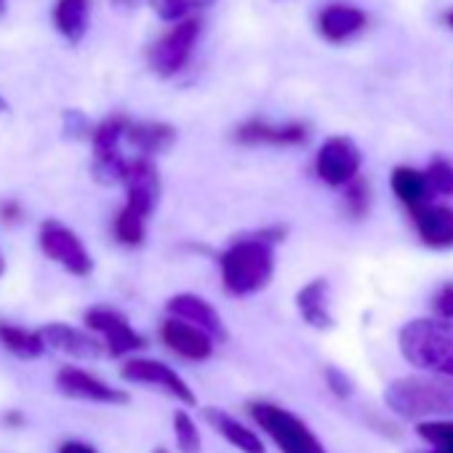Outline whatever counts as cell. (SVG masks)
<instances>
[{"mask_svg": "<svg viewBox=\"0 0 453 453\" xmlns=\"http://www.w3.org/2000/svg\"><path fill=\"white\" fill-rule=\"evenodd\" d=\"M283 235L286 226H270V230L235 238L224 251H219L216 265H219L221 288L235 299H249L262 294L275 278L278 270L275 246L283 241Z\"/></svg>", "mask_w": 453, "mask_h": 453, "instance_id": "cell-1", "label": "cell"}, {"mask_svg": "<svg viewBox=\"0 0 453 453\" xmlns=\"http://www.w3.org/2000/svg\"><path fill=\"white\" fill-rule=\"evenodd\" d=\"M384 405L403 421L453 418V379L432 373H411L384 387Z\"/></svg>", "mask_w": 453, "mask_h": 453, "instance_id": "cell-2", "label": "cell"}, {"mask_svg": "<svg viewBox=\"0 0 453 453\" xmlns=\"http://www.w3.org/2000/svg\"><path fill=\"white\" fill-rule=\"evenodd\" d=\"M397 349L418 373L453 379V323L424 315L397 331Z\"/></svg>", "mask_w": 453, "mask_h": 453, "instance_id": "cell-3", "label": "cell"}, {"mask_svg": "<svg viewBox=\"0 0 453 453\" xmlns=\"http://www.w3.org/2000/svg\"><path fill=\"white\" fill-rule=\"evenodd\" d=\"M249 416L275 442V448H280V453H328L310 424L278 403L254 400L249 403Z\"/></svg>", "mask_w": 453, "mask_h": 453, "instance_id": "cell-4", "label": "cell"}, {"mask_svg": "<svg viewBox=\"0 0 453 453\" xmlns=\"http://www.w3.org/2000/svg\"><path fill=\"white\" fill-rule=\"evenodd\" d=\"M131 120L126 115H110L104 120H99V126H94L91 134V152H94V179L104 187H115L123 184L126 179V168H128V157H123L120 152V142L126 139Z\"/></svg>", "mask_w": 453, "mask_h": 453, "instance_id": "cell-5", "label": "cell"}, {"mask_svg": "<svg viewBox=\"0 0 453 453\" xmlns=\"http://www.w3.org/2000/svg\"><path fill=\"white\" fill-rule=\"evenodd\" d=\"M38 246L46 254V259L59 265L73 278H88L94 273V257L83 243V238L57 219H46L41 224Z\"/></svg>", "mask_w": 453, "mask_h": 453, "instance_id": "cell-6", "label": "cell"}, {"mask_svg": "<svg viewBox=\"0 0 453 453\" xmlns=\"http://www.w3.org/2000/svg\"><path fill=\"white\" fill-rule=\"evenodd\" d=\"M83 323L86 328L102 339L104 344V352L110 357H136V352H142L147 347V339L131 326V320L115 310V307H107V304H94L86 310L83 315Z\"/></svg>", "mask_w": 453, "mask_h": 453, "instance_id": "cell-7", "label": "cell"}, {"mask_svg": "<svg viewBox=\"0 0 453 453\" xmlns=\"http://www.w3.org/2000/svg\"><path fill=\"white\" fill-rule=\"evenodd\" d=\"M120 379L128 381V384H142V387L160 389L163 395L173 397L184 408H195L197 405V395L187 384V379L176 368H171L168 363H163V360L139 357V355L136 357H128L120 365Z\"/></svg>", "mask_w": 453, "mask_h": 453, "instance_id": "cell-8", "label": "cell"}, {"mask_svg": "<svg viewBox=\"0 0 453 453\" xmlns=\"http://www.w3.org/2000/svg\"><path fill=\"white\" fill-rule=\"evenodd\" d=\"M363 152L349 136H328L315 152V173L331 189H344L360 179Z\"/></svg>", "mask_w": 453, "mask_h": 453, "instance_id": "cell-9", "label": "cell"}, {"mask_svg": "<svg viewBox=\"0 0 453 453\" xmlns=\"http://www.w3.org/2000/svg\"><path fill=\"white\" fill-rule=\"evenodd\" d=\"M197 35H200V19L179 22L163 38H157L155 46L150 49V54H147L150 70L157 78L179 75L189 65V59H192V49L197 43Z\"/></svg>", "mask_w": 453, "mask_h": 453, "instance_id": "cell-10", "label": "cell"}, {"mask_svg": "<svg viewBox=\"0 0 453 453\" xmlns=\"http://www.w3.org/2000/svg\"><path fill=\"white\" fill-rule=\"evenodd\" d=\"M57 389L70 400H83L94 405H128L131 403V395L126 389L112 387L110 381L78 365H65L57 371Z\"/></svg>", "mask_w": 453, "mask_h": 453, "instance_id": "cell-11", "label": "cell"}, {"mask_svg": "<svg viewBox=\"0 0 453 453\" xmlns=\"http://www.w3.org/2000/svg\"><path fill=\"white\" fill-rule=\"evenodd\" d=\"M123 189H126V203L123 205H128L136 213L150 219L155 213V208L160 203V192H163L155 160L152 157H142V155L131 157L128 168H126Z\"/></svg>", "mask_w": 453, "mask_h": 453, "instance_id": "cell-12", "label": "cell"}, {"mask_svg": "<svg viewBox=\"0 0 453 453\" xmlns=\"http://www.w3.org/2000/svg\"><path fill=\"white\" fill-rule=\"evenodd\" d=\"M165 312H168V318L184 320V323L205 331L216 344L226 342V326H224L221 312L205 296H200V294H192V291L173 294L165 302Z\"/></svg>", "mask_w": 453, "mask_h": 453, "instance_id": "cell-13", "label": "cell"}, {"mask_svg": "<svg viewBox=\"0 0 453 453\" xmlns=\"http://www.w3.org/2000/svg\"><path fill=\"white\" fill-rule=\"evenodd\" d=\"M160 342L176 357L189 360V363H205L216 352V342L205 331H200L184 320H176V318H165L160 323Z\"/></svg>", "mask_w": 453, "mask_h": 453, "instance_id": "cell-14", "label": "cell"}, {"mask_svg": "<svg viewBox=\"0 0 453 453\" xmlns=\"http://www.w3.org/2000/svg\"><path fill=\"white\" fill-rule=\"evenodd\" d=\"M43 339H46V347L59 352V355H67L73 360H96L104 352V344L99 336H94L88 328H75L70 323H46L41 328Z\"/></svg>", "mask_w": 453, "mask_h": 453, "instance_id": "cell-15", "label": "cell"}, {"mask_svg": "<svg viewBox=\"0 0 453 453\" xmlns=\"http://www.w3.org/2000/svg\"><path fill=\"white\" fill-rule=\"evenodd\" d=\"M310 136L304 123H270V120H246L235 131V142L243 147H299Z\"/></svg>", "mask_w": 453, "mask_h": 453, "instance_id": "cell-16", "label": "cell"}, {"mask_svg": "<svg viewBox=\"0 0 453 453\" xmlns=\"http://www.w3.org/2000/svg\"><path fill=\"white\" fill-rule=\"evenodd\" d=\"M413 230L418 241L432 251L453 249V208L442 203H429L416 211H411Z\"/></svg>", "mask_w": 453, "mask_h": 453, "instance_id": "cell-17", "label": "cell"}, {"mask_svg": "<svg viewBox=\"0 0 453 453\" xmlns=\"http://www.w3.org/2000/svg\"><path fill=\"white\" fill-rule=\"evenodd\" d=\"M299 318L315 331H331L336 318L331 312V283L326 278H312L294 296Z\"/></svg>", "mask_w": 453, "mask_h": 453, "instance_id": "cell-18", "label": "cell"}, {"mask_svg": "<svg viewBox=\"0 0 453 453\" xmlns=\"http://www.w3.org/2000/svg\"><path fill=\"white\" fill-rule=\"evenodd\" d=\"M203 418L208 421V426L226 442L233 445L241 453H267V445L262 440V434L243 424L238 416L226 413L224 408H203Z\"/></svg>", "mask_w": 453, "mask_h": 453, "instance_id": "cell-19", "label": "cell"}, {"mask_svg": "<svg viewBox=\"0 0 453 453\" xmlns=\"http://www.w3.org/2000/svg\"><path fill=\"white\" fill-rule=\"evenodd\" d=\"M368 17L363 9L349 4H331L318 14V33L328 43H344L365 27Z\"/></svg>", "mask_w": 453, "mask_h": 453, "instance_id": "cell-20", "label": "cell"}, {"mask_svg": "<svg viewBox=\"0 0 453 453\" xmlns=\"http://www.w3.org/2000/svg\"><path fill=\"white\" fill-rule=\"evenodd\" d=\"M126 142L142 155V157H155L163 155L165 150L173 147L176 142V128L163 123V120H142L131 123L126 131Z\"/></svg>", "mask_w": 453, "mask_h": 453, "instance_id": "cell-21", "label": "cell"}, {"mask_svg": "<svg viewBox=\"0 0 453 453\" xmlns=\"http://www.w3.org/2000/svg\"><path fill=\"white\" fill-rule=\"evenodd\" d=\"M389 187H392V195L408 208V213L421 208V205L434 203L424 171H418L413 165H395L392 176H389Z\"/></svg>", "mask_w": 453, "mask_h": 453, "instance_id": "cell-22", "label": "cell"}, {"mask_svg": "<svg viewBox=\"0 0 453 453\" xmlns=\"http://www.w3.org/2000/svg\"><path fill=\"white\" fill-rule=\"evenodd\" d=\"M91 25V4L88 0H57L54 6V27L65 41L81 43Z\"/></svg>", "mask_w": 453, "mask_h": 453, "instance_id": "cell-23", "label": "cell"}, {"mask_svg": "<svg viewBox=\"0 0 453 453\" xmlns=\"http://www.w3.org/2000/svg\"><path fill=\"white\" fill-rule=\"evenodd\" d=\"M0 344L4 349L19 360H38L46 355V339L41 331H30L14 323H0Z\"/></svg>", "mask_w": 453, "mask_h": 453, "instance_id": "cell-24", "label": "cell"}, {"mask_svg": "<svg viewBox=\"0 0 453 453\" xmlns=\"http://www.w3.org/2000/svg\"><path fill=\"white\" fill-rule=\"evenodd\" d=\"M147 216L136 213L134 208L123 205L112 219V235L126 249H139L147 241Z\"/></svg>", "mask_w": 453, "mask_h": 453, "instance_id": "cell-25", "label": "cell"}, {"mask_svg": "<svg viewBox=\"0 0 453 453\" xmlns=\"http://www.w3.org/2000/svg\"><path fill=\"white\" fill-rule=\"evenodd\" d=\"M216 0H150L152 12L163 19V22H187L195 19V14L211 9Z\"/></svg>", "mask_w": 453, "mask_h": 453, "instance_id": "cell-26", "label": "cell"}, {"mask_svg": "<svg viewBox=\"0 0 453 453\" xmlns=\"http://www.w3.org/2000/svg\"><path fill=\"white\" fill-rule=\"evenodd\" d=\"M418 440L429 448L426 453H453V418H434L416 424Z\"/></svg>", "mask_w": 453, "mask_h": 453, "instance_id": "cell-27", "label": "cell"}, {"mask_svg": "<svg viewBox=\"0 0 453 453\" xmlns=\"http://www.w3.org/2000/svg\"><path fill=\"white\" fill-rule=\"evenodd\" d=\"M171 424H173L176 448H179L181 453H200V450H203V434H200L195 418H192L184 408H179V411L173 413Z\"/></svg>", "mask_w": 453, "mask_h": 453, "instance_id": "cell-28", "label": "cell"}, {"mask_svg": "<svg viewBox=\"0 0 453 453\" xmlns=\"http://www.w3.org/2000/svg\"><path fill=\"white\" fill-rule=\"evenodd\" d=\"M432 200L437 203V197H450L453 195V163L445 157H432L429 165L424 168Z\"/></svg>", "mask_w": 453, "mask_h": 453, "instance_id": "cell-29", "label": "cell"}, {"mask_svg": "<svg viewBox=\"0 0 453 453\" xmlns=\"http://www.w3.org/2000/svg\"><path fill=\"white\" fill-rule=\"evenodd\" d=\"M342 192H344V211H347L352 219L368 216V211H371V184H368L363 176L355 179L352 184H347Z\"/></svg>", "mask_w": 453, "mask_h": 453, "instance_id": "cell-30", "label": "cell"}, {"mask_svg": "<svg viewBox=\"0 0 453 453\" xmlns=\"http://www.w3.org/2000/svg\"><path fill=\"white\" fill-rule=\"evenodd\" d=\"M323 379H326V387H328L339 400L352 397V392H355V381H352L342 368H336V365H326Z\"/></svg>", "mask_w": 453, "mask_h": 453, "instance_id": "cell-31", "label": "cell"}, {"mask_svg": "<svg viewBox=\"0 0 453 453\" xmlns=\"http://www.w3.org/2000/svg\"><path fill=\"white\" fill-rule=\"evenodd\" d=\"M432 315L453 323V283H442L432 296Z\"/></svg>", "mask_w": 453, "mask_h": 453, "instance_id": "cell-32", "label": "cell"}, {"mask_svg": "<svg viewBox=\"0 0 453 453\" xmlns=\"http://www.w3.org/2000/svg\"><path fill=\"white\" fill-rule=\"evenodd\" d=\"M65 134H67L70 139H83V136H88V139H91L94 128L88 126V118H86L83 112H78V110H67V112H65Z\"/></svg>", "mask_w": 453, "mask_h": 453, "instance_id": "cell-33", "label": "cell"}, {"mask_svg": "<svg viewBox=\"0 0 453 453\" xmlns=\"http://www.w3.org/2000/svg\"><path fill=\"white\" fill-rule=\"evenodd\" d=\"M57 453H96V448L83 440H65Z\"/></svg>", "mask_w": 453, "mask_h": 453, "instance_id": "cell-34", "label": "cell"}, {"mask_svg": "<svg viewBox=\"0 0 453 453\" xmlns=\"http://www.w3.org/2000/svg\"><path fill=\"white\" fill-rule=\"evenodd\" d=\"M0 219H4L6 224H14V221H19V219H22V208H19V203L9 200V203L0 205Z\"/></svg>", "mask_w": 453, "mask_h": 453, "instance_id": "cell-35", "label": "cell"}, {"mask_svg": "<svg viewBox=\"0 0 453 453\" xmlns=\"http://www.w3.org/2000/svg\"><path fill=\"white\" fill-rule=\"evenodd\" d=\"M4 424H6L9 429H22V426L27 424V418H25V413H22L19 408H14V411H6V413H4Z\"/></svg>", "mask_w": 453, "mask_h": 453, "instance_id": "cell-36", "label": "cell"}, {"mask_svg": "<svg viewBox=\"0 0 453 453\" xmlns=\"http://www.w3.org/2000/svg\"><path fill=\"white\" fill-rule=\"evenodd\" d=\"M142 4V0H115V6H120V9H136Z\"/></svg>", "mask_w": 453, "mask_h": 453, "instance_id": "cell-37", "label": "cell"}, {"mask_svg": "<svg viewBox=\"0 0 453 453\" xmlns=\"http://www.w3.org/2000/svg\"><path fill=\"white\" fill-rule=\"evenodd\" d=\"M440 22H442L445 27H450V30H453V9H448V12H442V17H440Z\"/></svg>", "mask_w": 453, "mask_h": 453, "instance_id": "cell-38", "label": "cell"}, {"mask_svg": "<svg viewBox=\"0 0 453 453\" xmlns=\"http://www.w3.org/2000/svg\"><path fill=\"white\" fill-rule=\"evenodd\" d=\"M12 107H9V99L6 96H0V115H4V112H9Z\"/></svg>", "mask_w": 453, "mask_h": 453, "instance_id": "cell-39", "label": "cell"}, {"mask_svg": "<svg viewBox=\"0 0 453 453\" xmlns=\"http://www.w3.org/2000/svg\"><path fill=\"white\" fill-rule=\"evenodd\" d=\"M6 9H9V0H0V17L6 14Z\"/></svg>", "mask_w": 453, "mask_h": 453, "instance_id": "cell-40", "label": "cell"}, {"mask_svg": "<svg viewBox=\"0 0 453 453\" xmlns=\"http://www.w3.org/2000/svg\"><path fill=\"white\" fill-rule=\"evenodd\" d=\"M152 453H171V450H168V448H155Z\"/></svg>", "mask_w": 453, "mask_h": 453, "instance_id": "cell-41", "label": "cell"}, {"mask_svg": "<svg viewBox=\"0 0 453 453\" xmlns=\"http://www.w3.org/2000/svg\"><path fill=\"white\" fill-rule=\"evenodd\" d=\"M0 273H4V259H0Z\"/></svg>", "mask_w": 453, "mask_h": 453, "instance_id": "cell-42", "label": "cell"}]
</instances>
